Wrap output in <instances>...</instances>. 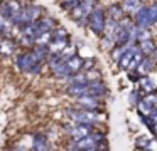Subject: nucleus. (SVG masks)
Returning <instances> with one entry per match:
<instances>
[{"label":"nucleus","instance_id":"f257e3e1","mask_svg":"<svg viewBox=\"0 0 157 151\" xmlns=\"http://www.w3.org/2000/svg\"><path fill=\"white\" fill-rule=\"evenodd\" d=\"M41 62H44V60L34 52V49L27 50V52H22L21 56H17V59H15V66H17V69L21 70V72H31L32 67H34L36 64H41Z\"/></svg>","mask_w":157,"mask_h":151},{"label":"nucleus","instance_id":"f03ea898","mask_svg":"<svg viewBox=\"0 0 157 151\" xmlns=\"http://www.w3.org/2000/svg\"><path fill=\"white\" fill-rule=\"evenodd\" d=\"M86 20H88V27L93 30L95 34H98V35H101L103 32H105V25H106V12H103L101 9H93L91 12L88 13V17H86Z\"/></svg>","mask_w":157,"mask_h":151},{"label":"nucleus","instance_id":"7ed1b4c3","mask_svg":"<svg viewBox=\"0 0 157 151\" xmlns=\"http://www.w3.org/2000/svg\"><path fill=\"white\" fill-rule=\"evenodd\" d=\"M64 131L71 136L73 141H78V139H81V138L88 136V134L91 133L93 124H90V123H76V121H73V124H68V126L64 128Z\"/></svg>","mask_w":157,"mask_h":151},{"label":"nucleus","instance_id":"20e7f679","mask_svg":"<svg viewBox=\"0 0 157 151\" xmlns=\"http://www.w3.org/2000/svg\"><path fill=\"white\" fill-rule=\"evenodd\" d=\"M68 116L71 117L73 121H76V123L95 124L96 121H98V114H96V111L85 109V107H81V109H68Z\"/></svg>","mask_w":157,"mask_h":151},{"label":"nucleus","instance_id":"39448f33","mask_svg":"<svg viewBox=\"0 0 157 151\" xmlns=\"http://www.w3.org/2000/svg\"><path fill=\"white\" fill-rule=\"evenodd\" d=\"M66 92L71 97H81L88 94V79H71L69 77V84L66 86Z\"/></svg>","mask_w":157,"mask_h":151},{"label":"nucleus","instance_id":"423d86ee","mask_svg":"<svg viewBox=\"0 0 157 151\" xmlns=\"http://www.w3.org/2000/svg\"><path fill=\"white\" fill-rule=\"evenodd\" d=\"M39 13H41V9H39L37 5H27L24 7V10H22V15H21V22H19V25H24V23H31V22H36V20L39 19ZM17 25V27H19Z\"/></svg>","mask_w":157,"mask_h":151},{"label":"nucleus","instance_id":"0eeeda50","mask_svg":"<svg viewBox=\"0 0 157 151\" xmlns=\"http://www.w3.org/2000/svg\"><path fill=\"white\" fill-rule=\"evenodd\" d=\"M137 27L140 29H147L149 25H152V20H150V13H149V7H140L135 12V20H133Z\"/></svg>","mask_w":157,"mask_h":151},{"label":"nucleus","instance_id":"6e6552de","mask_svg":"<svg viewBox=\"0 0 157 151\" xmlns=\"http://www.w3.org/2000/svg\"><path fill=\"white\" fill-rule=\"evenodd\" d=\"M100 97L96 96H91V94H85V96L81 97H76V104H78L79 107H85V109H93L96 111L100 106Z\"/></svg>","mask_w":157,"mask_h":151},{"label":"nucleus","instance_id":"1a4fd4ad","mask_svg":"<svg viewBox=\"0 0 157 151\" xmlns=\"http://www.w3.org/2000/svg\"><path fill=\"white\" fill-rule=\"evenodd\" d=\"M88 94L96 96V97H103V96L106 94V86H105V84H103L100 79L88 81Z\"/></svg>","mask_w":157,"mask_h":151},{"label":"nucleus","instance_id":"9d476101","mask_svg":"<svg viewBox=\"0 0 157 151\" xmlns=\"http://www.w3.org/2000/svg\"><path fill=\"white\" fill-rule=\"evenodd\" d=\"M83 62H85V60H83L78 54H71V56L68 57V60H66V66H68V69L71 74H78L79 70L83 69Z\"/></svg>","mask_w":157,"mask_h":151},{"label":"nucleus","instance_id":"9b49d317","mask_svg":"<svg viewBox=\"0 0 157 151\" xmlns=\"http://www.w3.org/2000/svg\"><path fill=\"white\" fill-rule=\"evenodd\" d=\"M15 49V44L14 40H10L7 35H2L0 37V54L2 56H10Z\"/></svg>","mask_w":157,"mask_h":151},{"label":"nucleus","instance_id":"f8f14e48","mask_svg":"<svg viewBox=\"0 0 157 151\" xmlns=\"http://www.w3.org/2000/svg\"><path fill=\"white\" fill-rule=\"evenodd\" d=\"M36 25H37V35H39L41 32H49V30L54 29V20L51 17H46V19H41V20L37 19L36 20Z\"/></svg>","mask_w":157,"mask_h":151},{"label":"nucleus","instance_id":"ddd939ff","mask_svg":"<svg viewBox=\"0 0 157 151\" xmlns=\"http://www.w3.org/2000/svg\"><path fill=\"white\" fill-rule=\"evenodd\" d=\"M140 91L144 92V96L155 92V84L152 82V79H150L149 76H142V77H140Z\"/></svg>","mask_w":157,"mask_h":151},{"label":"nucleus","instance_id":"4468645a","mask_svg":"<svg viewBox=\"0 0 157 151\" xmlns=\"http://www.w3.org/2000/svg\"><path fill=\"white\" fill-rule=\"evenodd\" d=\"M154 67V59H149V57H145V59L140 60V64L137 66V74L139 76H144V74H149L150 70H152Z\"/></svg>","mask_w":157,"mask_h":151},{"label":"nucleus","instance_id":"2eb2a0df","mask_svg":"<svg viewBox=\"0 0 157 151\" xmlns=\"http://www.w3.org/2000/svg\"><path fill=\"white\" fill-rule=\"evenodd\" d=\"M140 2H142V0H123V3H122L123 12L133 13V15H135V12L142 7V5H140Z\"/></svg>","mask_w":157,"mask_h":151},{"label":"nucleus","instance_id":"dca6fc26","mask_svg":"<svg viewBox=\"0 0 157 151\" xmlns=\"http://www.w3.org/2000/svg\"><path fill=\"white\" fill-rule=\"evenodd\" d=\"M68 44V39H51L49 42V52H63Z\"/></svg>","mask_w":157,"mask_h":151},{"label":"nucleus","instance_id":"f3484780","mask_svg":"<svg viewBox=\"0 0 157 151\" xmlns=\"http://www.w3.org/2000/svg\"><path fill=\"white\" fill-rule=\"evenodd\" d=\"M34 149H49V141L44 134H36L34 136V143H32Z\"/></svg>","mask_w":157,"mask_h":151},{"label":"nucleus","instance_id":"a211bd4d","mask_svg":"<svg viewBox=\"0 0 157 151\" xmlns=\"http://www.w3.org/2000/svg\"><path fill=\"white\" fill-rule=\"evenodd\" d=\"M122 13H123L122 5H110V7H108V10H106V19L122 20Z\"/></svg>","mask_w":157,"mask_h":151},{"label":"nucleus","instance_id":"6ab92c4d","mask_svg":"<svg viewBox=\"0 0 157 151\" xmlns=\"http://www.w3.org/2000/svg\"><path fill=\"white\" fill-rule=\"evenodd\" d=\"M139 49H140V52H142L144 56H150V54L155 50V45H154V42L150 39H145V40H142V42L139 44Z\"/></svg>","mask_w":157,"mask_h":151},{"label":"nucleus","instance_id":"aec40b11","mask_svg":"<svg viewBox=\"0 0 157 151\" xmlns=\"http://www.w3.org/2000/svg\"><path fill=\"white\" fill-rule=\"evenodd\" d=\"M79 5H81L83 9H85V12H86V13H90L93 9H95L96 0H81V2H79Z\"/></svg>","mask_w":157,"mask_h":151},{"label":"nucleus","instance_id":"412c9836","mask_svg":"<svg viewBox=\"0 0 157 151\" xmlns=\"http://www.w3.org/2000/svg\"><path fill=\"white\" fill-rule=\"evenodd\" d=\"M79 2H81V0H63V7H64L68 12H71L76 5H79Z\"/></svg>","mask_w":157,"mask_h":151},{"label":"nucleus","instance_id":"4be33fe9","mask_svg":"<svg viewBox=\"0 0 157 151\" xmlns=\"http://www.w3.org/2000/svg\"><path fill=\"white\" fill-rule=\"evenodd\" d=\"M135 146L137 148H150V138H147V136H144V138H139L137 139V143H135Z\"/></svg>","mask_w":157,"mask_h":151},{"label":"nucleus","instance_id":"5701e85b","mask_svg":"<svg viewBox=\"0 0 157 151\" xmlns=\"http://www.w3.org/2000/svg\"><path fill=\"white\" fill-rule=\"evenodd\" d=\"M52 39H68V32L64 29H54L52 30Z\"/></svg>","mask_w":157,"mask_h":151},{"label":"nucleus","instance_id":"b1692460","mask_svg":"<svg viewBox=\"0 0 157 151\" xmlns=\"http://www.w3.org/2000/svg\"><path fill=\"white\" fill-rule=\"evenodd\" d=\"M149 13H150V20H152V23L157 22V3H154V5L149 7Z\"/></svg>","mask_w":157,"mask_h":151},{"label":"nucleus","instance_id":"393cba45","mask_svg":"<svg viewBox=\"0 0 157 151\" xmlns=\"http://www.w3.org/2000/svg\"><path fill=\"white\" fill-rule=\"evenodd\" d=\"M150 117H152V119L155 121V124H157V107H154V109H152V113H150Z\"/></svg>","mask_w":157,"mask_h":151}]
</instances>
